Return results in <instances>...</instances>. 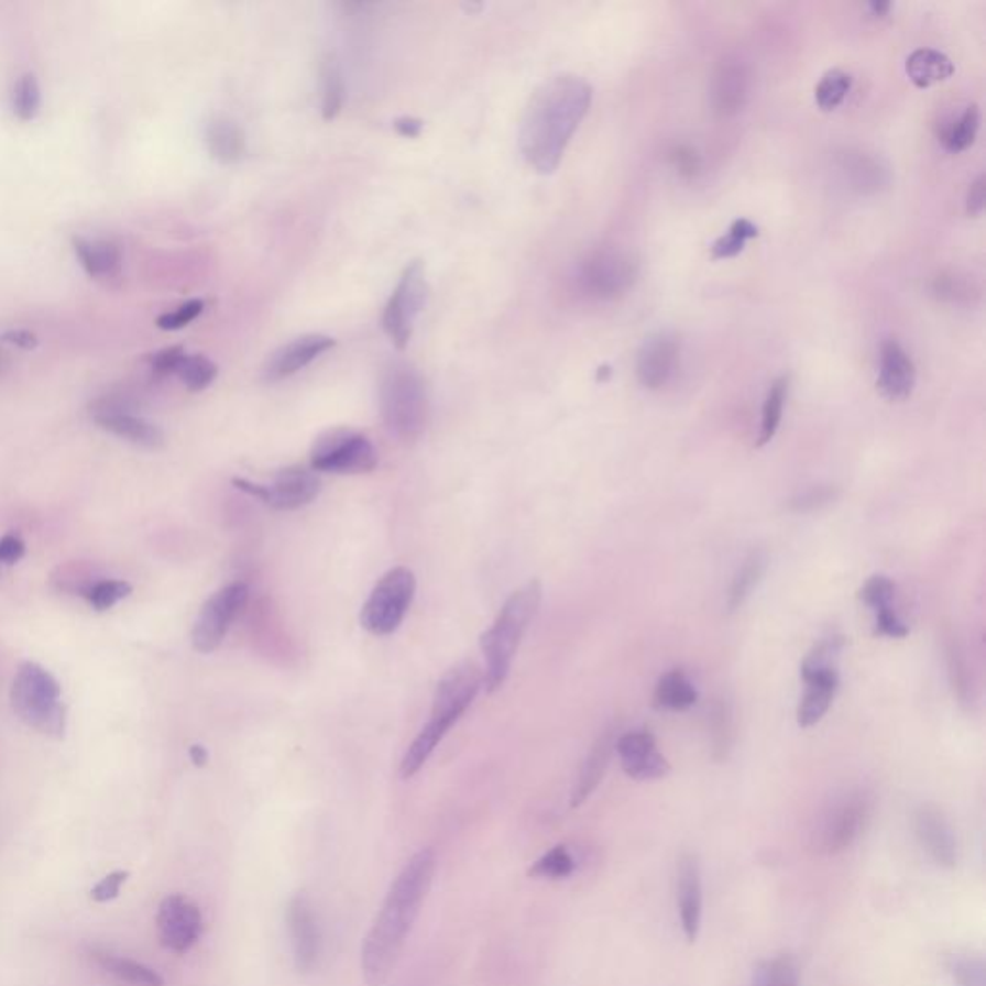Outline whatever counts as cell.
I'll list each match as a JSON object with an SVG mask.
<instances>
[{
  "label": "cell",
  "instance_id": "obj_1",
  "mask_svg": "<svg viewBox=\"0 0 986 986\" xmlns=\"http://www.w3.org/2000/svg\"><path fill=\"white\" fill-rule=\"evenodd\" d=\"M436 873V854L420 850L399 875L393 878L376 921L370 927L361 950V967L369 986H382L392 975L401 950L407 942Z\"/></svg>",
  "mask_w": 986,
  "mask_h": 986
},
{
  "label": "cell",
  "instance_id": "obj_2",
  "mask_svg": "<svg viewBox=\"0 0 986 986\" xmlns=\"http://www.w3.org/2000/svg\"><path fill=\"white\" fill-rule=\"evenodd\" d=\"M592 97V85L572 74L551 77L534 92L518 135L521 151L532 168L539 174L557 169L590 110Z\"/></svg>",
  "mask_w": 986,
  "mask_h": 986
},
{
  "label": "cell",
  "instance_id": "obj_3",
  "mask_svg": "<svg viewBox=\"0 0 986 986\" xmlns=\"http://www.w3.org/2000/svg\"><path fill=\"white\" fill-rule=\"evenodd\" d=\"M482 686L484 670L474 661H462L447 670L436 686L428 723L424 724L423 731L418 732L415 742L403 755L401 777H415L423 769L424 763L430 759L439 742L446 738L447 732L470 708Z\"/></svg>",
  "mask_w": 986,
  "mask_h": 986
},
{
  "label": "cell",
  "instance_id": "obj_4",
  "mask_svg": "<svg viewBox=\"0 0 986 986\" xmlns=\"http://www.w3.org/2000/svg\"><path fill=\"white\" fill-rule=\"evenodd\" d=\"M541 603V584L532 580L516 592L501 607L492 626L482 634L480 649L484 655V688L493 693L505 684L518 646L528 631Z\"/></svg>",
  "mask_w": 986,
  "mask_h": 986
},
{
  "label": "cell",
  "instance_id": "obj_5",
  "mask_svg": "<svg viewBox=\"0 0 986 986\" xmlns=\"http://www.w3.org/2000/svg\"><path fill=\"white\" fill-rule=\"evenodd\" d=\"M380 413L385 428L403 441L423 436L428 423V393L418 370L392 362L380 377Z\"/></svg>",
  "mask_w": 986,
  "mask_h": 986
},
{
  "label": "cell",
  "instance_id": "obj_6",
  "mask_svg": "<svg viewBox=\"0 0 986 986\" xmlns=\"http://www.w3.org/2000/svg\"><path fill=\"white\" fill-rule=\"evenodd\" d=\"M15 715L46 736L62 738L66 731V708L61 701V684L37 662H23L10 692Z\"/></svg>",
  "mask_w": 986,
  "mask_h": 986
},
{
  "label": "cell",
  "instance_id": "obj_7",
  "mask_svg": "<svg viewBox=\"0 0 986 986\" xmlns=\"http://www.w3.org/2000/svg\"><path fill=\"white\" fill-rule=\"evenodd\" d=\"M638 261L628 251L616 246H600L578 262V292L585 299L609 303L624 297L638 280Z\"/></svg>",
  "mask_w": 986,
  "mask_h": 986
},
{
  "label": "cell",
  "instance_id": "obj_8",
  "mask_svg": "<svg viewBox=\"0 0 986 986\" xmlns=\"http://www.w3.org/2000/svg\"><path fill=\"white\" fill-rule=\"evenodd\" d=\"M416 578L407 567L387 570L377 580L361 611L364 631L374 636H390L399 628L415 600Z\"/></svg>",
  "mask_w": 986,
  "mask_h": 986
},
{
  "label": "cell",
  "instance_id": "obj_9",
  "mask_svg": "<svg viewBox=\"0 0 986 986\" xmlns=\"http://www.w3.org/2000/svg\"><path fill=\"white\" fill-rule=\"evenodd\" d=\"M873 815V796L867 790H852L832 801L831 808L824 811L815 832L817 852L832 855L854 846L862 836Z\"/></svg>",
  "mask_w": 986,
  "mask_h": 986
},
{
  "label": "cell",
  "instance_id": "obj_10",
  "mask_svg": "<svg viewBox=\"0 0 986 986\" xmlns=\"http://www.w3.org/2000/svg\"><path fill=\"white\" fill-rule=\"evenodd\" d=\"M377 467L372 441L359 431L336 428L316 439L310 451V469L331 474H364Z\"/></svg>",
  "mask_w": 986,
  "mask_h": 986
},
{
  "label": "cell",
  "instance_id": "obj_11",
  "mask_svg": "<svg viewBox=\"0 0 986 986\" xmlns=\"http://www.w3.org/2000/svg\"><path fill=\"white\" fill-rule=\"evenodd\" d=\"M428 297V284L423 262L413 261L403 270L397 287L393 289L382 315V328L393 346L403 351L413 338L415 324L424 310Z\"/></svg>",
  "mask_w": 986,
  "mask_h": 986
},
{
  "label": "cell",
  "instance_id": "obj_12",
  "mask_svg": "<svg viewBox=\"0 0 986 986\" xmlns=\"http://www.w3.org/2000/svg\"><path fill=\"white\" fill-rule=\"evenodd\" d=\"M249 600V588L245 582H231L222 590L212 593L207 603L200 607L199 616L193 626V647L199 654H212L220 647L231 624L235 623Z\"/></svg>",
  "mask_w": 986,
  "mask_h": 986
},
{
  "label": "cell",
  "instance_id": "obj_13",
  "mask_svg": "<svg viewBox=\"0 0 986 986\" xmlns=\"http://www.w3.org/2000/svg\"><path fill=\"white\" fill-rule=\"evenodd\" d=\"M233 485L276 511L307 507L308 503H313L320 493V480L316 476L315 470L303 467L280 470L274 482L269 485L254 484L245 478H233Z\"/></svg>",
  "mask_w": 986,
  "mask_h": 986
},
{
  "label": "cell",
  "instance_id": "obj_14",
  "mask_svg": "<svg viewBox=\"0 0 986 986\" xmlns=\"http://www.w3.org/2000/svg\"><path fill=\"white\" fill-rule=\"evenodd\" d=\"M680 339L669 330L655 331L644 339L636 354V376L646 390H661L677 374Z\"/></svg>",
  "mask_w": 986,
  "mask_h": 986
},
{
  "label": "cell",
  "instance_id": "obj_15",
  "mask_svg": "<svg viewBox=\"0 0 986 986\" xmlns=\"http://www.w3.org/2000/svg\"><path fill=\"white\" fill-rule=\"evenodd\" d=\"M156 923L162 944L176 954L189 952L202 934L200 909L179 894L162 900Z\"/></svg>",
  "mask_w": 986,
  "mask_h": 986
},
{
  "label": "cell",
  "instance_id": "obj_16",
  "mask_svg": "<svg viewBox=\"0 0 986 986\" xmlns=\"http://www.w3.org/2000/svg\"><path fill=\"white\" fill-rule=\"evenodd\" d=\"M615 749L624 773L634 780L646 782V780H659L669 775V762L657 749V742L651 732H628L616 740Z\"/></svg>",
  "mask_w": 986,
  "mask_h": 986
},
{
  "label": "cell",
  "instance_id": "obj_17",
  "mask_svg": "<svg viewBox=\"0 0 986 986\" xmlns=\"http://www.w3.org/2000/svg\"><path fill=\"white\" fill-rule=\"evenodd\" d=\"M287 924L295 967L299 973H310L320 957V929L313 903L305 894H295L287 903Z\"/></svg>",
  "mask_w": 986,
  "mask_h": 986
},
{
  "label": "cell",
  "instance_id": "obj_18",
  "mask_svg": "<svg viewBox=\"0 0 986 986\" xmlns=\"http://www.w3.org/2000/svg\"><path fill=\"white\" fill-rule=\"evenodd\" d=\"M916 362L898 339L888 338L878 349L877 390L888 401H906L916 387Z\"/></svg>",
  "mask_w": 986,
  "mask_h": 986
},
{
  "label": "cell",
  "instance_id": "obj_19",
  "mask_svg": "<svg viewBox=\"0 0 986 986\" xmlns=\"http://www.w3.org/2000/svg\"><path fill=\"white\" fill-rule=\"evenodd\" d=\"M913 831L916 839L924 852L929 854L932 862L954 869L957 865V840H955L954 829L947 823L946 817L940 809L932 806H921L913 813Z\"/></svg>",
  "mask_w": 986,
  "mask_h": 986
},
{
  "label": "cell",
  "instance_id": "obj_20",
  "mask_svg": "<svg viewBox=\"0 0 986 986\" xmlns=\"http://www.w3.org/2000/svg\"><path fill=\"white\" fill-rule=\"evenodd\" d=\"M333 346H336V341L330 336H322V333H307V336L295 338L270 354L269 361L262 369V376L272 384L282 382L285 377L307 369L310 362H315L318 357H322Z\"/></svg>",
  "mask_w": 986,
  "mask_h": 986
},
{
  "label": "cell",
  "instance_id": "obj_21",
  "mask_svg": "<svg viewBox=\"0 0 986 986\" xmlns=\"http://www.w3.org/2000/svg\"><path fill=\"white\" fill-rule=\"evenodd\" d=\"M752 91V72L740 58H726L716 66L711 84L709 99L716 114H738L746 107Z\"/></svg>",
  "mask_w": 986,
  "mask_h": 986
},
{
  "label": "cell",
  "instance_id": "obj_22",
  "mask_svg": "<svg viewBox=\"0 0 986 986\" xmlns=\"http://www.w3.org/2000/svg\"><path fill=\"white\" fill-rule=\"evenodd\" d=\"M677 906L686 940L695 942L703 917V880L698 855L684 854L678 859Z\"/></svg>",
  "mask_w": 986,
  "mask_h": 986
},
{
  "label": "cell",
  "instance_id": "obj_23",
  "mask_svg": "<svg viewBox=\"0 0 986 986\" xmlns=\"http://www.w3.org/2000/svg\"><path fill=\"white\" fill-rule=\"evenodd\" d=\"M842 184L857 195H873L890 182V172L880 156L847 149L839 156Z\"/></svg>",
  "mask_w": 986,
  "mask_h": 986
},
{
  "label": "cell",
  "instance_id": "obj_24",
  "mask_svg": "<svg viewBox=\"0 0 986 986\" xmlns=\"http://www.w3.org/2000/svg\"><path fill=\"white\" fill-rule=\"evenodd\" d=\"M95 423L99 424L102 430L110 431L118 438L128 439L135 446L146 447V449H158L164 446V434L156 424L149 423L141 416L131 415L128 410L114 407V405L97 408Z\"/></svg>",
  "mask_w": 986,
  "mask_h": 986
},
{
  "label": "cell",
  "instance_id": "obj_25",
  "mask_svg": "<svg viewBox=\"0 0 986 986\" xmlns=\"http://www.w3.org/2000/svg\"><path fill=\"white\" fill-rule=\"evenodd\" d=\"M615 742L613 728L601 732L600 738L595 740L590 754L585 757V762L582 763V769L578 773L577 786H574L572 798H570L572 808L582 806L592 796L593 790L600 786L601 778L605 775L609 762H611L613 749H615Z\"/></svg>",
  "mask_w": 986,
  "mask_h": 986
},
{
  "label": "cell",
  "instance_id": "obj_26",
  "mask_svg": "<svg viewBox=\"0 0 986 986\" xmlns=\"http://www.w3.org/2000/svg\"><path fill=\"white\" fill-rule=\"evenodd\" d=\"M803 682L806 692L798 705V724L801 728H809L815 726L831 709L832 700L839 690V670L819 672L813 677L803 678Z\"/></svg>",
  "mask_w": 986,
  "mask_h": 986
},
{
  "label": "cell",
  "instance_id": "obj_27",
  "mask_svg": "<svg viewBox=\"0 0 986 986\" xmlns=\"http://www.w3.org/2000/svg\"><path fill=\"white\" fill-rule=\"evenodd\" d=\"M74 251L85 272L97 280H110L120 274L122 253L107 239H74Z\"/></svg>",
  "mask_w": 986,
  "mask_h": 986
},
{
  "label": "cell",
  "instance_id": "obj_28",
  "mask_svg": "<svg viewBox=\"0 0 986 986\" xmlns=\"http://www.w3.org/2000/svg\"><path fill=\"white\" fill-rule=\"evenodd\" d=\"M205 139H207L208 153L222 164H235L245 156V131L230 118H223V116L212 118L207 123Z\"/></svg>",
  "mask_w": 986,
  "mask_h": 986
},
{
  "label": "cell",
  "instance_id": "obj_29",
  "mask_svg": "<svg viewBox=\"0 0 986 986\" xmlns=\"http://www.w3.org/2000/svg\"><path fill=\"white\" fill-rule=\"evenodd\" d=\"M954 62L947 58L946 54L940 53L936 48L921 46L909 54L906 61V74L909 81L919 87L927 89L931 85L946 81L954 76Z\"/></svg>",
  "mask_w": 986,
  "mask_h": 986
},
{
  "label": "cell",
  "instance_id": "obj_30",
  "mask_svg": "<svg viewBox=\"0 0 986 986\" xmlns=\"http://www.w3.org/2000/svg\"><path fill=\"white\" fill-rule=\"evenodd\" d=\"M91 957L99 963L108 975L128 983L131 986H164V978L151 969L145 963L135 962L130 957L112 954L107 950H91Z\"/></svg>",
  "mask_w": 986,
  "mask_h": 986
},
{
  "label": "cell",
  "instance_id": "obj_31",
  "mask_svg": "<svg viewBox=\"0 0 986 986\" xmlns=\"http://www.w3.org/2000/svg\"><path fill=\"white\" fill-rule=\"evenodd\" d=\"M946 662L947 677H950V684L954 688L955 698L962 703L963 708H975V703H977V684H975L973 669H971L967 654H965V649L960 644V639L954 638V636L947 638L946 642Z\"/></svg>",
  "mask_w": 986,
  "mask_h": 986
},
{
  "label": "cell",
  "instance_id": "obj_32",
  "mask_svg": "<svg viewBox=\"0 0 986 986\" xmlns=\"http://www.w3.org/2000/svg\"><path fill=\"white\" fill-rule=\"evenodd\" d=\"M767 562H769V557L763 549H754L752 554L747 555L746 561L742 562V567L732 578V584L728 588V595H726L728 613L738 611L749 600V595L762 582L763 574L767 570Z\"/></svg>",
  "mask_w": 986,
  "mask_h": 986
},
{
  "label": "cell",
  "instance_id": "obj_33",
  "mask_svg": "<svg viewBox=\"0 0 986 986\" xmlns=\"http://www.w3.org/2000/svg\"><path fill=\"white\" fill-rule=\"evenodd\" d=\"M980 125V110L977 105H967L960 114L952 118L940 131V143L947 153L957 154L967 151L977 138Z\"/></svg>",
  "mask_w": 986,
  "mask_h": 986
},
{
  "label": "cell",
  "instance_id": "obj_34",
  "mask_svg": "<svg viewBox=\"0 0 986 986\" xmlns=\"http://www.w3.org/2000/svg\"><path fill=\"white\" fill-rule=\"evenodd\" d=\"M655 705L670 711H686L698 701V692L682 670H670L657 682Z\"/></svg>",
  "mask_w": 986,
  "mask_h": 986
},
{
  "label": "cell",
  "instance_id": "obj_35",
  "mask_svg": "<svg viewBox=\"0 0 986 986\" xmlns=\"http://www.w3.org/2000/svg\"><path fill=\"white\" fill-rule=\"evenodd\" d=\"M709 736H711V752L715 762H726L734 746V716H732L731 703L726 700H715L709 711Z\"/></svg>",
  "mask_w": 986,
  "mask_h": 986
},
{
  "label": "cell",
  "instance_id": "obj_36",
  "mask_svg": "<svg viewBox=\"0 0 986 986\" xmlns=\"http://www.w3.org/2000/svg\"><path fill=\"white\" fill-rule=\"evenodd\" d=\"M788 385H790L788 376L777 377L770 384L767 395H765L762 408V426H759V438H757V446L759 447L767 446L770 439L777 436L778 426H780L782 413H785Z\"/></svg>",
  "mask_w": 986,
  "mask_h": 986
},
{
  "label": "cell",
  "instance_id": "obj_37",
  "mask_svg": "<svg viewBox=\"0 0 986 986\" xmlns=\"http://www.w3.org/2000/svg\"><path fill=\"white\" fill-rule=\"evenodd\" d=\"M320 91H322V118L326 122H330L333 118H338L343 102H346V84H343V74L339 68L338 62L333 56H326L320 68Z\"/></svg>",
  "mask_w": 986,
  "mask_h": 986
},
{
  "label": "cell",
  "instance_id": "obj_38",
  "mask_svg": "<svg viewBox=\"0 0 986 986\" xmlns=\"http://www.w3.org/2000/svg\"><path fill=\"white\" fill-rule=\"evenodd\" d=\"M854 77L847 72L840 68H832L824 72L823 77L815 85V102L817 107L823 112H832L846 100L847 92L852 91Z\"/></svg>",
  "mask_w": 986,
  "mask_h": 986
},
{
  "label": "cell",
  "instance_id": "obj_39",
  "mask_svg": "<svg viewBox=\"0 0 986 986\" xmlns=\"http://www.w3.org/2000/svg\"><path fill=\"white\" fill-rule=\"evenodd\" d=\"M754 986H800V967L792 955L765 960L755 971Z\"/></svg>",
  "mask_w": 986,
  "mask_h": 986
},
{
  "label": "cell",
  "instance_id": "obj_40",
  "mask_svg": "<svg viewBox=\"0 0 986 986\" xmlns=\"http://www.w3.org/2000/svg\"><path fill=\"white\" fill-rule=\"evenodd\" d=\"M757 235H759V230H757V226H755L752 220H747V218H736V220L731 223V228L726 230V233L719 235V238L713 241V245H711V256H713L715 261L732 259V256H736V254L742 253V251L746 249V243L749 239H755Z\"/></svg>",
  "mask_w": 986,
  "mask_h": 986
},
{
  "label": "cell",
  "instance_id": "obj_41",
  "mask_svg": "<svg viewBox=\"0 0 986 986\" xmlns=\"http://www.w3.org/2000/svg\"><path fill=\"white\" fill-rule=\"evenodd\" d=\"M944 965L955 986H986V965L980 955L955 952L947 955Z\"/></svg>",
  "mask_w": 986,
  "mask_h": 986
},
{
  "label": "cell",
  "instance_id": "obj_42",
  "mask_svg": "<svg viewBox=\"0 0 986 986\" xmlns=\"http://www.w3.org/2000/svg\"><path fill=\"white\" fill-rule=\"evenodd\" d=\"M176 376L184 382L187 390L191 392H202L208 385L215 382L218 376V369L215 362L210 361L205 354H187L179 362L176 370Z\"/></svg>",
  "mask_w": 986,
  "mask_h": 986
},
{
  "label": "cell",
  "instance_id": "obj_43",
  "mask_svg": "<svg viewBox=\"0 0 986 986\" xmlns=\"http://www.w3.org/2000/svg\"><path fill=\"white\" fill-rule=\"evenodd\" d=\"M842 649H844L842 636H829V638L821 639L801 662V678L813 677V675L826 672V670H836V662H839Z\"/></svg>",
  "mask_w": 986,
  "mask_h": 986
},
{
  "label": "cell",
  "instance_id": "obj_44",
  "mask_svg": "<svg viewBox=\"0 0 986 986\" xmlns=\"http://www.w3.org/2000/svg\"><path fill=\"white\" fill-rule=\"evenodd\" d=\"M574 869H577V863L569 850L565 846H555L547 854L541 855L538 862L532 863L528 875L536 878L561 880V878L570 877Z\"/></svg>",
  "mask_w": 986,
  "mask_h": 986
},
{
  "label": "cell",
  "instance_id": "obj_45",
  "mask_svg": "<svg viewBox=\"0 0 986 986\" xmlns=\"http://www.w3.org/2000/svg\"><path fill=\"white\" fill-rule=\"evenodd\" d=\"M39 108H41V89H39L37 77L33 74H25L15 81L14 91H12V110L20 120L30 122L33 118H37Z\"/></svg>",
  "mask_w": 986,
  "mask_h": 986
},
{
  "label": "cell",
  "instance_id": "obj_46",
  "mask_svg": "<svg viewBox=\"0 0 986 986\" xmlns=\"http://www.w3.org/2000/svg\"><path fill=\"white\" fill-rule=\"evenodd\" d=\"M131 593L130 582L123 580H100L97 584L85 588V600L91 603L97 611H108L114 607L118 601L125 600Z\"/></svg>",
  "mask_w": 986,
  "mask_h": 986
},
{
  "label": "cell",
  "instance_id": "obj_47",
  "mask_svg": "<svg viewBox=\"0 0 986 986\" xmlns=\"http://www.w3.org/2000/svg\"><path fill=\"white\" fill-rule=\"evenodd\" d=\"M839 497L840 490L836 485H813V487L793 495L792 500L788 501V508L792 513H798V515L815 513V511H821L823 507H829Z\"/></svg>",
  "mask_w": 986,
  "mask_h": 986
},
{
  "label": "cell",
  "instance_id": "obj_48",
  "mask_svg": "<svg viewBox=\"0 0 986 986\" xmlns=\"http://www.w3.org/2000/svg\"><path fill=\"white\" fill-rule=\"evenodd\" d=\"M894 593H896V585H894L892 580L888 577H883V574H877V577L869 578L865 582L862 592H859V598H862L863 603L867 607L873 609L877 613V611H883V609L892 607Z\"/></svg>",
  "mask_w": 986,
  "mask_h": 986
},
{
  "label": "cell",
  "instance_id": "obj_49",
  "mask_svg": "<svg viewBox=\"0 0 986 986\" xmlns=\"http://www.w3.org/2000/svg\"><path fill=\"white\" fill-rule=\"evenodd\" d=\"M202 308H205V303H202V300H187L182 307H177L176 310L162 315L161 318L156 320V324H158V328H162V330H182V328H185L187 324H191L193 320L202 313Z\"/></svg>",
  "mask_w": 986,
  "mask_h": 986
},
{
  "label": "cell",
  "instance_id": "obj_50",
  "mask_svg": "<svg viewBox=\"0 0 986 986\" xmlns=\"http://www.w3.org/2000/svg\"><path fill=\"white\" fill-rule=\"evenodd\" d=\"M877 621H875V632L886 638H906L908 636V626L901 621L900 616L894 613L892 607L877 611Z\"/></svg>",
  "mask_w": 986,
  "mask_h": 986
},
{
  "label": "cell",
  "instance_id": "obj_51",
  "mask_svg": "<svg viewBox=\"0 0 986 986\" xmlns=\"http://www.w3.org/2000/svg\"><path fill=\"white\" fill-rule=\"evenodd\" d=\"M128 877H130V873H128V870H114V873H110L108 877L102 878L99 885L92 888V900L99 901V903L114 900L116 896H118V894H120V890H122V886L125 885V880H128Z\"/></svg>",
  "mask_w": 986,
  "mask_h": 986
},
{
  "label": "cell",
  "instance_id": "obj_52",
  "mask_svg": "<svg viewBox=\"0 0 986 986\" xmlns=\"http://www.w3.org/2000/svg\"><path fill=\"white\" fill-rule=\"evenodd\" d=\"M184 357V347H168V349H162L154 354L151 364H153L154 372H158V374H176L177 366Z\"/></svg>",
  "mask_w": 986,
  "mask_h": 986
},
{
  "label": "cell",
  "instance_id": "obj_53",
  "mask_svg": "<svg viewBox=\"0 0 986 986\" xmlns=\"http://www.w3.org/2000/svg\"><path fill=\"white\" fill-rule=\"evenodd\" d=\"M986 200V177L985 174L977 176L975 182H971L967 195H965V210L969 216H980L985 210Z\"/></svg>",
  "mask_w": 986,
  "mask_h": 986
},
{
  "label": "cell",
  "instance_id": "obj_54",
  "mask_svg": "<svg viewBox=\"0 0 986 986\" xmlns=\"http://www.w3.org/2000/svg\"><path fill=\"white\" fill-rule=\"evenodd\" d=\"M670 161L675 162L682 176L692 177L700 169V158L690 146H677L670 154Z\"/></svg>",
  "mask_w": 986,
  "mask_h": 986
},
{
  "label": "cell",
  "instance_id": "obj_55",
  "mask_svg": "<svg viewBox=\"0 0 986 986\" xmlns=\"http://www.w3.org/2000/svg\"><path fill=\"white\" fill-rule=\"evenodd\" d=\"M23 554H25V546L18 536H4L0 539V567L14 565L22 559Z\"/></svg>",
  "mask_w": 986,
  "mask_h": 986
},
{
  "label": "cell",
  "instance_id": "obj_56",
  "mask_svg": "<svg viewBox=\"0 0 986 986\" xmlns=\"http://www.w3.org/2000/svg\"><path fill=\"white\" fill-rule=\"evenodd\" d=\"M934 293L942 299L955 300L960 295H965L967 289L960 277L942 276L936 277V282H934Z\"/></svg>",
  "mask_w": 986,
  "mask_h": 986
},
{
  "label": "cell",
  "instance_id": "obj_57",
  "mask_svg": "<svg viewBox=\"0 0 986 986\" xmlns=\"http://www.w3.org/2000/svg\"><path fill=\"white\" fill-rule=\"evenodd\" d=\"M393 128L395 131L399 133L401 138L415 139L420 135V131H423V122L420 120H416V118H399V120H395L393 122Z\"/></svg>",
  "mask_w": 986,
  "mask_h": 986
},
{
  "label": "cell",
  "instance_id": "obj_58",
  "mask_svg": "<svg viewBox=\"0 0 986 986\" xmlns=\"http://www.w3.org/2000/svg\"><path fill=\"white\" fill-rule=\"evenodd\" d=\"M4 339H7L8 343H14V346L23 347V349H31V347H35V343H37V339H35L33 333L23 330L10 331V333L4 336Z\"/></svg>",
  "mask_w": 986,
  "mask_h": 986
},
{
  "label": "cell",
  "instance_id": "obj_59",
  "mask_svg": "<svg viewBox=\"0 0 986 986\" xmlns=\"http://www.w3.org/2000/svg\"><path fill=\"white\" fill-rule=\"evenodd\" d=\"M189 755H191V762L195 763L197 767H202V765L208 762L207 749L202 746H191Z\"/></svg>",
  "mask_w": 986,
  "mask_h": 986
},
{
  "label": "cell",
  "instance_id": "obj_60",
  "mask_svg": "<svg viewBox=\"0 0 986 986\" xmlns=\"http://www.w3.org/2000/svg\"><path fill=\"white\" fill-rule=\"evenodd\" d=\"M873 15H878V18H883V15L888 14L890 10H892V4L890 2H870L867 4Z\"/></svg>",
  "mask_w": 986,
  "mask_h": 986
}]
</instances>
